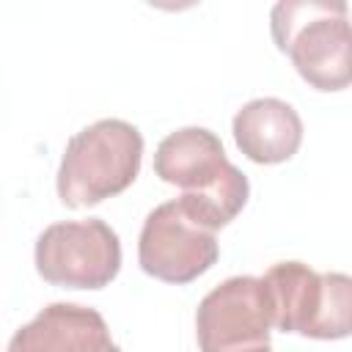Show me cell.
Returning <instances> with one entry per match:
<instances>
[{
  "label": "cell",
  "instance_id": "cell-1",
  "mask_svg": "<svg viewBox=\"0 0 352 352\" xmlns=\"http://www.w3.org/2000/svg\"><path fill=\"white\" fill-rule=\"evenodd\" d=\"M154 173L173 187L187 209L214 231L228 226L248 204V176L226 157L220 138L206 126H184L160 140Z\"/></svg>",
  "mask_w": 352,
  "mask_h": 352
},
{
  "label": "cell",
  "instance_id": "cell-2",
  "mask_svg": "<svg viewBox=\"0 0 352 352\" xmlns=\"http://www.w3.org/2000/svg\"><path fill=\"white\" fill-rule=\"evenodd\" d=\"M143 135L124 118H99L74 132L58 168V198L69 209H88L124 192L140 173Z\"/></svg>",
  "mask_w": 352,
  "mask_h": 352
},
{
  "label": "cell",
  "instance_id": "cell-3",
  "mask_svg": "<svg viewBox=\"0 0 352 352\" xmlns=\"http://www.w3.org/2000/svg\"><path fill=\"white\" fill-rule=\"evenodd\" d=\"M36 272L60 289H104L121 270V239L99 217L47 226L33 250Z\"/></svg>",
  "mask_w": 352,
  "mask_h": 352
},
{
  "label": "cell",
  "instance_id": "cell-4",
  "mask_svg": "<svg viewBox=\"0 0 352 352\" xmlns=\"http://www.w3.org/2000/svg\"><path fill=\"white\" fill-rule=\"evenodd\" d=\"M220 245L214 228L198 220L182 198L165 201L143 220L138 239V264L162 283H192L214 267Z\"/></svg>",
  "mask_w": 352,
  "mask_h": 352
},
{
  "label": "cell",
  "instance_id": "cell-5",
  "mask_svg": "<svg viewBox=\"0 0 352 352\" xmlns=\"http://www.w3.org/2000/svg\"><path fill=\"white\" fill-rule=\"evenodd\" d=\"M272 302L264 278L236 275L214 286L195 311V338L204 352L270 349Z\"/></svg>",
  "mask_w": 352,
  "mask_h": 352
},
{
  "label": "cell",
  "instance_id": "cell-6",
  "mask_svg": "<svg viewBox=\"0 0 352 352\" xmlns=\"http://www.w3.org/2000/svg\"><path fill=\"white\" fill-rule=\"evenodd\" d=\"M236 148L256 165H278L292 160L302 146L300 113L275 96L242 104L231 124Z\"/></svg>",
  "mask_w": 352,
  "mask_h": 352
},
{
  "label": "cell",
  "instance_id": "cell-7",
  "mask_svg": "<svg viewBox=\"0 0 352 352\" xmlns=\"http://www.w3.org/2000/svg\"><path fill=\"white\" fill-rule=\"evenodd\" d=\"M297 74L316 91H344L352 85V22L324 16L305 25L286 52Z\"/></svg>",
  "mask_w": 352,
  "mask_h": 352
},
{
  "label": "cell",
  "instance_id": "cell-8",
  "mask_svg": "<svg viewBox=\"0 0 352 352\" xmlns=\"http://www.w3.org/2000/svg\"><path fill=\"white\" fill-rule=\"evenodd\" d=\"M116 341L99 311L77 302H52L33 316L8 341V352H41V349H113Z\"/></svg>",
  "mask_w": 352,
  "mask_h": 352
},
{
  "label": "cell",
  "instance_id": "cell-9",
  "mask_svg": "<svg viewBox=\"0 0 352 352\" xmlns=\"http://www.w3.org/2000/svg\"><path fill=\"white\" fill-rule=\"evenodd\" d=\"M272 302V327L311 338L324 297V272L302 261H278L264 272Z\"/></svg>",
  "mask_w": 352,
  "mask_h": 352
},
{
  "label": "cell",
  "instance_id": "cell-10",
  "mask_svg": "<svg viewBox=\"0 0 352 352\" xmlns=\"http://www.w3.org/2000/svg\"><path fill=\"white\" fill-rule=\"evenodd\" d=\"M346 0H275L270 11V33L280 52H289L297 33L324 16H346Z\"/></svg>",
  "mask_w": 352,
  "mask_h": 352
},
{
  "label": "cell",
  "instance_id": "cell-11",
  "mask_svg": "<svg viewBox=\"0 0 352 352\" xmlns=\"http://www.w3.org/2000/svg\"><path fill=\"white\" fill-rule=\"evenodd\" d=\"M352 336V275L324 272L322 311L314 322L311 338L336 341Z\"/></svg>",
  "mask_w": 352,
  "mask_h": 352
},
{
  "label": "cell",
  "instance_id": "cell-12",
  "mask_svg": "<svg viewBox=\"0 0 352 352\" xmlns=\"http://www.w3.org/2000/svg\"><path fill=\"white\" fill-rule=\"evenodd\" d=\"M146 3L154 6V8H160V11H170V14H176V11L195 8L201 0H146Z\"/></svg>",
  "mask_w": 352,
  "mask_h": 352
}]
</instances>
